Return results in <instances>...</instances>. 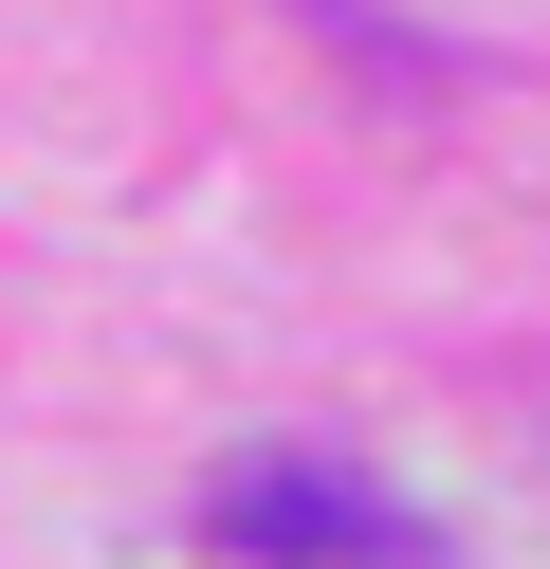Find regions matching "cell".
<instances>
[{"label":"cell","mask_w":550,"mask_h":569,"mask_svg":"<svg viewBox=\"0 0 550 569\" xmlns=\"http://www.w3.org/2000/svg\"><path fill=\"white\" fill-rule=\"evenodd\" d=\"M202 551L220 569H422L440 532L403 515V496L330 478V459H239V478L202 496Z\"/></svg>","instance_id":"1"}]
</instances>
